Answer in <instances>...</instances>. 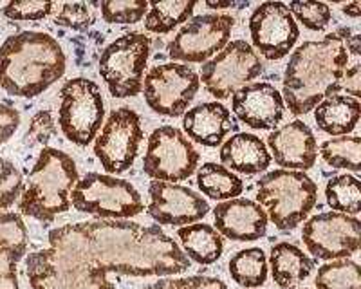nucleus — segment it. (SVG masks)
Returning <instances> with one entry per match:
<instances>
[{"label": "nucleus", "instance_id": "423d86ee", "mask_svg": "<svg viewBox=\"0 0 361 289\" xmlns=\"http://www.w3.org/2000/svg\"><path fill=\"white\" fill-rule=\"evenodd\" d=\"M71 204L99 219H128L145 210L143 199L125 179L89 172L71 192Z\"/></svg>", "mask_w": 361, "mask_h": 289}, {"label": "nucleus", "instance_id": "a18cd8bd", "mask_svg": "<svg viewBox=\"0 0 361 289\" xmlns=\"http://www.w3.org/2000/svg\"><path fill=\"white\" fill-rule=\"evenodd\" d=\"M304 289H307V288H304Z\"/></svg>", "mask_w": 361, "mask_h": 289}, {"label": "nucleus", "instance_id": "4468645a", "mask_svg": "<svg viewBox=\"0 0 361 289\" xmlns=\"http://www.w3.org/2000/svg\"><path fill=\"white\" fill-rule=\"evenodd\" d=\"M233 25L235 18L231 15H197L179 29L166 51L177 62L202 63L230 44Z\"/></svg>", "mask_w": 361, "mask_h": 289}, {"label": "nucleus", "instance_id": "f3484780", "mask_svg": "<svg viewBox=\"0 0 361 289\" xmlns=\"http://www.w3.org/2000/svg\"><path fill=\"white\" fill-rule=\"evenodd\" d=\"M148 194V215L164 226H188L201 221L209 211L206 199L197 192L190 190L188 186L152 181Z\"/></svg>", "mask_w": 361, "mask_h": 289}, {"label": "nucleus", "instance_id": "5701e85b", "mask_svg": "<svg viewBox=\"0 0 361 289\" xmlns=\"http://www.w3.org/2000/svg\"><path fill=\"white\" fill-rule=\"evenodd\" d=\"M219 156L226 168L246 176L262 173L273 161L266 143L250 133H237L230 140H226Z\"/></svg>", "mask_w": 361, "mask_h": 289}, {"label": "nucleus", "instance_id": "b1692460", "mask_svg": "<svg viewBox=\"0 0 361 289\" xmlns=\"http://www.w3.org/2000/svg\"><path fill=\"white\" fill-rule=\"evenodd\" d=\"M361 116L360 99L333 94L314 107V121L320 130L331 136H349Z\"/></svg>", "mask_w": 361, "mask_h": 289}, {"label": "nucleus", "instance_id": "ddd939ff", "mask_svg": "<svg viewBox=\"0 0 361 289\" xmlns=\"http://www.w3.org/2000/svg\"><path fill=\"white\" fill-rule=\"evenodd\" d=\"M302 240L318 260L349 259L361 246V223L353 215L325 211L304 224Z\"/></svg>", "mask_w": 361, "mask_h": 289}, {"label": "nucleus", "instance_id": "6ab92c4d", "mask_svg": "<svg viewBox=\"0 0 361 289\" xmlns=\"http://www.w3.org/2000/svg\"><path fill=\"white\" fill-rule=\"evenodd\" d=\"M266 147L271 150V159H275L276 165L283 170L305 172L314 166L318 157L314 134L302 120H295L273 130L267 137Z\"/></svg>", "mask_w": 361, "mask_h": 289}, {"label": "nucleus", "instance_id": "9b49d317", "mask_svg": "<svg viewBox=\"0 0 361 289\" xmlns=\"http://www.w3.org/2000/svg\"><path fill=\"white\" fill-rule=\"evenodd\" d=\"M264 66L253 46L244 40L230 42L217 56L204 62L201 78L206 91L217 99L233 96L240 87L262 75Z\"/></svg>", "mask_w": 361, "mask_h": 289}, {"label": "nucleus", "instance_id": "7ed1b4c3", "mask_svg": "<svg viewBox=\"0 0 361 289\" xmlns=\"http://www.w3.org/2000/svg\"><path fill=\"white\" fill-rule=\"evenodd\" d=\"M66 54L56 38L22 31L0 46V87L18 98H35L66 73Z\"/></svg>", "mask_w": 361, "mask_h": 289}, {"label": "nucleus", "instance_id": "aec40b11", "mask_svg": "<svg viewBox=\"0 0 361 289\" xmlns=\"http://www.w3.org/2000/svg\"><path fill=\"white\" fill-rule=\"evenodd\" d=\"M217 231L230 240L251 242L259 240L267 231V215L259 202L250 199H230L219 202L214 210Z\"/></svg>", "mask_w": 361, "mask_h": 289}, {"label": "nucleus", "instance_id": "4be33fe9", "mask_svg": "<svg viewBox=\"0 0 361 289\" xmlns=\"http://www.w3.org/2000/svg\"><path fill=\"white\" fill-rule=\"evenodd\" d=\"M27 252V230L18 215L0 210V289H20L18 260Z\"/></svg>", "mask_w": 361, "mask_h": 289}, {"label": "nucleus", "instance_id": "72a5a7b5", "mask_svg": "<svg viewBox=\"0 0 361 289\" xmlns=\"http://www.w3.org/2000/svg\"><path fill=\"white\" fill-rule=\"evenodd\" d=\"M293 18L298 20L309 31H320L325 29L333 18L331 8L324 2H314V0H293L288 6Z\"/></svg>", "mask_w": 361, "mask_h": 289}, {"label": "nucleus", "instance_id": "dca6fc26", "mask_svg": "<svg viewBox=\"0 0 361 289\" xmlns=\"http://www.w3.org/2000/svg\"><path fill=\"white\" fill-rule=\"evenodd\" d=\"M250 33L255 49L267 60H282L295 47L300 29L288 4L264 2L250 17Z\"/></svg>", "mask_w": 361, "mask_h": 289}, {"label": "nucleus", "instance_id": "f257e3e1", "mask_svg": "<svg viewBox=\"0 0 361 289\" xmlns=\"http://www.w3.org/2000/svg\"><path fill=\"white\" fill-rule=\"evenodd\" d=\"M49 246L102 273L130 277L176 275L190 266L185 252L159 228L125 221L56 228L49 233Z\"/></svg>", "mask_w": 361, "mask_h": 289}, {"label": "nucleus", "instance_id": "c03bdc74", "mask_svg": "<svg viewBox=\"0 0 361 289\" xmlns=\"http://www.w3.org/2000/svg\"><path fill=\"white\" fill-rule=\"evenodd\" d=\"M204 6L209 9H226V8H240V6H247V2L246 4H235V2H212V0H209V2H206Z\"/></svg>", "mask_w": 361, "mask_h": 289}, {"label": "nucleus", "instance_id": "1a4fd4ad", "mask_svg": "<svg viewBox=\"0 0 361 289\" xmlns=\"http://www.w3.org/2000/svg\"><path fill=\"white\" fill-rule=\"evenodd\" d=\"M58 123L69 141L87 147L96 140L105 118V105L99 87L92 80L73 78L60 91Z\"/></svg>", "mask_w": 361, "mask_h": 289}, {"label": "nucleus", "instance_id": "393cba45", "mask_svg": "<svg viewBox=\"0 0 361 289\" xmlns=\"http://www.w3.org/2000/svg\"><path fill=\"white\" fill-rule=\"evenodd\" d=\"M269 264L273 281L283 289L293 288L298 282L305 281L314 268V262L298 246L289 242H280L273 246Z\"/></svg>", "mask_w": 361, "mask_h": 289}, {"label": "nucleus", "instance_id": "c9c22d12", "mask_svg": "<svg viewBox=\"0 0 361 289\" xmlns=\"http://www.w3.org/2000/svg\"><path fill=\"white\" fill-rule=\"evenodd\" d=\"M56 4L44 0H13L4 6V15L11 20H42L49 17Z\"/></svg>", "mask_w": 361, "mask_h": 289}, {"label": "nucleus", "instance_id": "2eb2a0df", "mask_svg": "<svg viewBox=\"0 0 361 289\" xmlns=\"http://www.w3.org/2000/svg\"><path fill=\"white\" fill-rule=\"evenodd\" d=\"M141 140L143 128L140 116L132 109H116L96 136L94 154L107 172L121 173L134 165Z\"/></svg>", "mask_w": 361, "mask_h": 289}, {"label": "nucleus", "instance_id": "473e14b6", "mask_svg": "<svg viewBox=\"0 0 361 289\" xmlns=\"http://www.w3.org/2000/svg\"><path fill=\"white\" fill-rule=\"evenodd\" d=\"M109 24H135L148 13L147 0H105L99 4Z\"/></svg>", "mask_w": 361, "mask_h": 289}, {"label": "nucleus", "instance_id": "ea45409f", "mask_svg": "<svg viewBox=\"0 0 361 289\" xmlns=\"http://www.w3.org/2000/svg\"><path fill=\"white\" fill-rule=\"evenodd\" d=\"M20 125V114L13 105L0 102V144L6 143Z\"/></svg>", "mask_w": 361, "mask_h": 289}, {"label": "nucleus", "instance_id": "9d476101", "mask_svg": "<svg viewBox=\"0 0 361 289\" xmlns=\"http://www.w3.org/2000/svg\"><path fill=\"white\" fill-rule=\"evenodd\" d=\"M199 159L201 156L185 133L164 125L156 128L148 137L143 170L154 181L179 183L197 170Z\"/></svg>", "mask_w": 361, "mask_h": 289}, {"label": "nucleus", "instance_id": "cd10ccee", "mask_svg": "<svg viewBox=\"0 0 361 289\" xmlns=\"http://www.w3.org/2000/svg\"><path fill=\"white\" fill-rule=\"evenodd\" d=\"M148 13L145 17V27L157 35L170 33L173 27L188 22L197 8V2L188 0H152L148 2Z\"/></svg>", "mask_w": 361, "mask_h": 289}, {"label": "nucleus", "instance_id": "e433bc0d", "mask_svg": "<svg viewBox=\"0 0 361 289\" xmlns=\"http://www.w3.org/2000/svg\"><path fill=\"white\" fill-rule=\"evenodd\" d=\"M92 22H94L92 13L89 11L87 4H82V2L62 4L58 8V15L54 17V24L62 25V27L76 29V31L89 29Z\"/></svg>", "mask_w": 361, "mask_h": 289}, {"label": "nucleus", "instance_id": "a878e982", "mask_svg": "<svg viewBox=\"0 0 361 289\" xmlns=\"http://www.w3.org/2000/svg\"><path fill=\"white\" fill-rule=\"evenodd\" d=\"M183 250L188 259H192L197 264H214L221 259L224 252L222 237L217 230L204 223H193L188 226H183L177 231Z\"/></svg>", "mask_w": 361, "mask_h": 289}, {"label": "nucleus", "instance_id": "412c9836", "mask_svg": "<svg viewBox=\"0 0 361 289\" xmlns=\"http://www.w3.org/2000/svg\"><path fill=\"white\" fill-rule=\"evenodd\" d=\"M185 136L202 147H219L231 130H237L233 116L219 102H208L185 112Z\"/></svg>", "mask_w": 361, "mask_h": 289}, {"label": "nucleus", "instance_id": "bb28decb", "mask_svg": "<svg viewBox=\"0 0 361 289\" xmlns=\"http://www.w3.org/2000/svg\"><path fill=\"white\" fill-rule=\"evenodd\" d=\"M199 190L214 201L237 199L244 192L243 179L219 163H204L197 172Z\"/></svg>", "mask_w": 361, "mask_h": 289}, {"label": "nucleus", "instance_id": "79ce46f5", "mask_svg": "<svg viewBox=\"0 0 361 289\" xmlns=\"http://www.w3.org/2000/svg\"><path fill=\"white\" fill-rule=\"evenodd\" d=\"M360 76H361V67L356 63L354 67L345 70L343 80H341V91H347L350 98L360 99Z\"/></svg>", "mask_w": 361, "mask_h": 289}, {"label": "nucleus", "instance_id": "7c9ffc66", "mask_svg": "<svg viewBox=\"0 0 361 289\" xmlns=\"http://www.w3.org/2000/svg\"><path fill=\"white\" fill-rule=\"evenodd\" d=\"M320 154L333 168L357 173L361 166V140L357 136H338L322 143Z\"/></svg>", "mask_w": 361, "mask_h": 289}, {"label": "nucleus", "instance_id": "6e6552de", "mask_svg": "<svg viewBox=\"0 0 361 289\" xmlns=\"http://www.w3.org/2000/svg\"><path fill=\"white\" fill-rule=\"evenodd\" d=\"M25 275L31 289H116L107 273L89 268L53 246L25 259Z\"/></svg>", "mask_w": 361, "mask_h": 289}, {"label": "nucleus", "instance_id": "a211bd4d", "mask_svg": "<svg viewBox=\"0 0 361 289\" xmlns=\"http://www.w3.org/2000/svg\"><path fill=\"white\" fill-rule=\"evenodd\" d=\"M238 120L257 130H273L283 118V98L271 83H247L231 96Z\"/></svg>", "mask_w": 361, "mask_h": 289}, {"label": "nucleus", "instance_id": "4c0bfd02", "mask_svg": "<svg viewBox=\"0 0 361 289\" xmlns=\"http://www.w3.org/2000/svg\"><path fill=\"white\" fill-rule=\"evenodd\" d=\"M143 289H228L222 281L214 277H186V278H163Z\"/></svg>", "mask_w": 361, "mask_h": 289}, {"label": "nucleus", "instance_id": "f8f14e48", "mask_svg": "<svg viewBox=\"0 0 361 289\" xmlns=\"http://www.w3.org/2000/svg\"><path fill=\"white\" fill-rule=\"evenodd\" d=\"M201 80L185 63H161L148 70L143 80V92L148 107L161 116L179 118L199 91Z\"/></svg>", "mask_w": 361, "mask_h": 289}, {"label": "nucleus", "instance_id": "37998d69", "mask_svg": "<svg viewBox=\"0 0 361 289\" xmlns=\"http://www.w3.org/2000/svg\"><path fill=\"white\" fill-rule=\"evenodd\" d=\"M341 11L350 18H360L361 17V2L356 0V2H349V4L341 6Z\"/></svg>", "mask_w": 361, "mask_h": 289}, {"label": "nucleus", "instance_id": "c85d7f7f", "mask_svg": "<svg viewBox=\"0 0 361 289\" xmlns=\"http://www.w3.org/2000/svg\"><path fill=\"white\" fill-rule=\"evenodd\" d=\"M267 259L264 250L247 248L235 253L230 260V275L238 285L257 289L267 281Z\"/></svg>", "mask_w": 361, "mask_h": 289}, {"label": "nucleus", "instance_id": "c756f323", "mask_svg": "<svg viewBox=\"0 0 361 289\" xmlns=\"http://www.w3.org/2000/svg\"><path fill=\"white\" fill-rule=\"evenodd\" d=\"M325 197L333 211L357 215L361 211V183L353 173L334 176L325 186Z\"/></svg>", "mask_w": 361, "mask_h": 289}, {"label": "nucleus", "instance_id": "a19ab883", "mask_svg": "<svg viewBox=\"0 0 361 289\" xmlns=\"http://www.w3.org/2000/svg\"><path fill=\"white\" fill-rule=\"evenodd\" d=\"M336 37L345 44L349 54L353 53L354 56H360L361 51V35L356 27H340L336 31Z\"/></svg>", "mask_w": 361, "mask_h": 289}, {"label": "nucleus", "instance_id": "2f4dec72", "mask_svg": "<svg viewBox=\"0 0 361 289\" xmlns=\"http://www.w3.org/2000/svg\"><path fill=\"white\" fill-rule=\"evenodd\" d=\"M314 284L318 289H361V268L356 260H333L318 269Z\"/></svg>", "mask_w": 361, "mask_h": 289}, {"label": "nucleus", "instance_id": "f03ea898", "mask_svg": "<svg viewBox=\"0 0 361 289\" xmlns=\"http://www.w3.org/2000/svg\"><path fill=\"white\" fill-rule=\"evenodd\" d=\"M349 51L336 33L302 44L286 67L283 104L295 116L314 111L322 99L341 91V80L349 69Z\"/></svg>", "mask_w": 361, "mask_h": 289}, {"label": "nucleus", "instance_id": "58836bf2", "mask_svg": "<svg viewBox=\"0 0 361 289\" xmlns=\"http://www.w3.org/2000/svg\"><path fill=\"white\" fill-rule=\"evenodd\" d=\"M54 134V120L49 111H40L35 114L29 125V136L33 137L38 143H47L51 136Z\"/></svg>", "mask_w": 361, "mask_h": 289}, {"label": "nucleus", "instance_id": "39448f33", "mask_svg": "<svg viewBox=\"0 0 361 289\" xmlns=\"http://www.w3.org/2000/svg\"><path fill=\"white\" fill-rule=\"evenodd\" d=\"M316 199L318 186L304 172L273 170L257 183V201L280 231L295 230L311 214Z\"/></svg>", "mask_w": 361, "mask_h": 289}, {"label": "nucleus", "instance_id": "20e7f679", "mask_svg": "<svg viewBox=\"0 0 361 289\" xmlns=\"http://www.w3.org/2000/svg\"><path fill=\"white\" fill-rule=\"evenodd\" d=\"M78 183V168L66 152L45 147L22 190L20 208L25 217L53 221L71 208V192Z\"/></svg>", "mask_w": 361, "mask_h": 289}, {"label": "nucleus", "instance_id": "0eeeda50", "mask_svg": "<svg viewBox=\"0 0 361 289\" xmlns=\"http://www.w3.org/2000/svg\"><path fill=\"white\" fill-rule=\"evenodd\" d=\"M150 38L128 33L114 40L99 58V75L114 98H134L143 91Z\"/></svg>", "mask_w": 361, "mask_h": 289}, {"label": "nucleus", "instance_id": "f704fd0d", "mask_svg": "<svg viewBox=\"0 0 361 289\" xmlns=\"http://www.w3.org/2000/svg\"><path fill=\"white\" fill-rule=\"evenodd\" d=\"M24 190V178L11 161L0 159V210L4 211Z\"/></svg>", "mask_w": 361, "mask_h": 289}]
</instances>
